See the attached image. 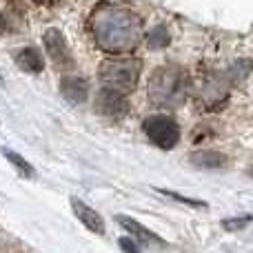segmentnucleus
<instances>
[{"mask_svg":"<svg viewBox=\"0 0 253 253\" xmlns=\"http://www.w3.org/2000/svg\"><path fill=\"white\" fill-rule=\"evenodd\" d=\"M142 129H144V133H147V138L151 140L156 147H160L162 151L173 149L180 140L178 123H175L171 116H165V114H156V116L144 118Z\"/></svg>","mask_w":253,"mask_h":253,"instance_id":"nucleus-4","label":"nucleus"},{"mask_svg":"<svg viewBox=\"0 0 253 253\" xmlns=\"http://www.w3.org/2000/svg\"><path fill=\"white\" fill-rule=\"evenodd\" d=\"M71 209H74L76 218H78L91 233H98V236L105 233V220H102V215L98 213V211H93L89 205H84V202L78 200V198H71Z\"/></svg>","mask_w":253,"mask_h":253,"instance_id":"nucleus-7","label":"nucleus"},{"mask_svg":"<svg viewBox=\"0 0 253 253\" xmlns=\"http://www.w3.org/2000/svg\"><path fill=\"white\" fill-rule=\"evenodd\" d=\"M251 220H253V215H245V218H233V220H222V229H227V231H236V229L247 227Z\"/></svg>","mask_w":253,"mask_h":253,"instance_id":"nucleus-14","label":"nucleus"},{"mask_svg":"<svg viewBox=\"0 0 253 253\" xmlns=\"http://www.w3.org/2000/svg\"><path fill=\"white\" fill-rule=\"evenodd\" d=\"M34 2H40V4H44V2H49V0H34Z\"/></svg>","mask_w":253,"mask_h":253,"instance_id":"nucleus-18","label":"nucleus"},{"mask_svg":"<svg viewBox=\"0 0 253 253\" xmlns=\"http://www.w3.org/2000/svg\"><path fill=\"white\" fill-rule=\"evenodd\" d=\"M60 93L65 100L71 105H83L89 96V84L84 78H76V76H65L60 80Z\"/></svg>","mask_w":253,"mask_h":253,"instance_id":"nucleus-8","label":"nucleus"},{"mask_svg":"<svg viewBox=\"0 0 253 253\" xmlns=\"http://www.w3.org/2000/svg\"><path fill=\"white\" fill-rule=\"evenodd\" d=\"M147 42L151 49H165L167 44L171 42V36H169V29L165 25H158L153 27V31L147 36Z\"/></svg>","mask_w":253,"mask_h":253,"instance_id":"nucleus-13","label":"nucleus"},{"mask_svg":"<svg viewBox=\"0 0 253 253\" xmlns=\"http://www.w3.org/2000/svg\"><path fill=\"white\" fill-rule=\"evenodd\" d=\"M189 89V76L180 65H162L149 78V98L160 107H175L184 105Z\"/></svg>","mask_w":253,"mask_h":253,"instance_id":"nucleus-2","label":"nucleus"},{"mask_svg":"<svg viewBox=\"0 0 253 253\" xmlns=\"http://www.w3.org/2000/svg\"><path fill=\"white\" fill-rule=\"evenodd\" d=\"M2 153H4V158H7L9 162H11L13 167H16V171L20 175H25V178H36V171H34V167L29 165V162L25 160V158L20 156V153H16V151H11V149H2Z\"/></svg>","mask_w":253,"mask_h":253,"instance_id":"nucleus-12","label":"nucleus"},{"mask_svg":"<svg viewBox=\"0 0 253 253\" xmlns=\"http://www.w3.org/2000/svg\"><path fill=\"white\" fill-rule=\"evenodd\" d=\"M162 193H165V196H169V198H175V200L184 202V205H189V207H196V209H207V202H202V200H191V198L178 196V193H171V191H162Z\"/></svg>","mask_w":253,"mask_h":253,"instance_id":"nucleus-15","label":"nucleus"},{"mask_svg":"<svg viewBox=\"0 0 253 253\" xmlns=\"http://www.w3.org/2000/svg\"><path fill=\"white\" fill-rule=\"evenodd\" d=\"M13 60L27 74H40L44 69V58L40 56V51L36 47H22L13 53Z\"/></svg>","mask_w":253,"mask_h":253,"instance_id":"nucleus-10","label":"nucleus"},{"mask_svg":"<svg viewBox=\"0 0 253 253\" xmlns=\"http://www.w3.org/2000/svg\"><path fill=\"white\" fill-rule=\"evenodd\" d=\"M4 29H7V20H4V16L0 13V34H2Z\"/></svg>","mask_w":253,"mask_h":253,"instance_id":"nucleus-17","label":"nucleus"},{"mask_svg":"<svg viewBox=\"0 0 253 253\" xmlns=\"http://www.w3.org/2000/svg\"><path fill=\"white\" fill-rule=\"evenodd\" d=\"M142 71V62L135 58H116V60H105L98 69L102 84L109 89H116L120 93H129L135 89Z\"/></svg>","mask_w":253,"mask_h":253,"instance_id":"nucleus-3","label":"nucleus"},{"mask_svg":"<svg viewBox=\"0 0 253 253\" xmlns=\"http://www.w3.org/2000/svg\"><path fill=\"white\" fill-rule=\"evenodd\" d=\"M42 42H44V49H47V56L51 58V62L56 67H60V69L62 67L65 69L74 67V56H71L69 47H67V40L60 34V29H56V27L47 29L42 36Z\"/></svg>","mask_w":253,"mask_h":253,"instance_id":"nucleus-5","label":"nucleus"},{"mask_svg":"<svg viewBox=\"0 0 253 253\" xmlns=\"http://www.w3.org/2000/svg\"><path fill=\"white\" fill-rule=\"evenodd\" d=\"M116 222H120V224H123V227L126 229V231L133 233L135 240L142 242V245H149V247H153V245H156V247H167V242L162 240L160 236H156L153 231H149L147 227H142V224L135 222V220L129 218V215H123V213L116 215Z\"/></svg>","mask_w":253,"mask_h":253,"instance_id":"nucleus-9","label":"nucleus"},{"mask_svg":"<svg viewBox=\"0 0 253 253\" xmlns=\"http://www.w3.org/2000/svg\"><path fill=\"white\" fill-rule=\"evenodd\" d=\"M193 167L198 169H222L227 167V156H222L215 149H205V151H196L191 158H189Z\"/></svg>","mask_w":253,"mask_h":253,"instance_id":"nucleus-11","label":"nucleus"},{"mask_svg":"<svg viewBox=\"0 0 253 253\" xmlns=\"http://www.w3.org/2000/svg\"><path fill=\"white\" fill-rule=\"evenodd\" d=\"M91 34L102 51L125 53L142 38L140 20L123 7H100L91 16Z\"/></svg>","mask_w":253,"mask_h":253,"instance_id":"nucleus-1","label":"nucleus"},{"mask_svg":"<svg viewBox=\"0 0 253 253\" xmlns=\"http://www.w3.org/2000/svg\"><path fill=\"white\" fill-rule=\"evenodd\" d=\"M118 245H120V249H123L125 253H138V251H140L138 242H135V240H131V238H120V240H118Z\"/></svg>","mask_w":253,"mask_h":253,"instance_id":"nucleus-16","label":"nucleus"},{"mask_svg":"<svg viewBox=\"0 0 253 253\" xmlns=\"http://www.w3.org/2000/svg\"><path fill=\"white\" fill-rule=\"evenodd\" d=\"M96 111L105 118H125L129 111V102L120 91L105 87L96 96Z\"/></svg>","mask_w":253,"mask_h":253,"instance_id":"nucleus-6","label":"nucleus"}]
</instances>
